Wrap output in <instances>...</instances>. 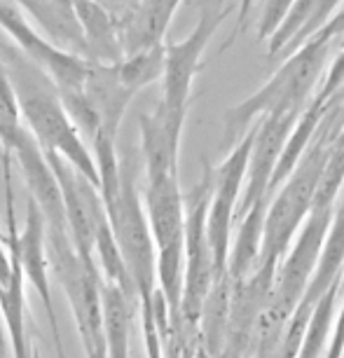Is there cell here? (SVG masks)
Wrapping results in <instances>:
<instances>
[{
	"instance_id": "1",
	"label": "cell",
	"mask_w": 344,
	"mask_h": 358,
	"mask_svg": "<svg viewBox=\"0 0 344 358\" xmlns=\"http://www.w3.org/2000/svg\"><path fill=\"white\" fill-rule=\"evenodd\" d=\"M0 57L15 85L22 122L38 141V145L45 152L64 157L78 173L99 187V166L94 152L87 148L83 131L73 122L52 80L15 47L0 45Z\"/></svg>"
},
{
	"instance_id": "2",
	"label": "cell",
	"mask_w": 344,
	"mask_h": 358,
	"mask_svg": "<svg viewBox=\"0 0 344 358\" xmlns=\"http://www.w3.org/2000/svg\"><path fill=\"white\" fill-rule=\"evenodd\" d=\"M333 52V43L323 38H312L291 57L283 59L279 71L253 92L251 96L232 106L222 117V141L237 145L251 131V127L262 117L272 115L302 113L307 103L316 96V85L323 80L326 64Z\"/></svg>"
},
{
	"instance_id": "3",
	"label": "cell",
	"mask_w": 344,
	"mask_h": 358,
	"mask_svg": "<svg viewBox=\"0 0 344 358\" xmlns=\"http://www.w3.org/2000/svg\"><path fill=\"white\" fill-rule=\"evenodd\" d=\"M113 234L122 251L124 265L129 269L138 295V309L143 328L159 326L155 314V297H157V246L152 239L150 220L145 213V201L136 185L131 162H122V183L110 206H106Z\"/></svg>"
},
{
	"instance_id": "4",
	"label": "cell",
	"mask_w": 344,
	"mask_h": 358,
	"mask_svg": "<svg viewBox=\"0 0 344 358\" xmlns=\"http://www.w3.org/2000/svg\"><path fill=\"white\" fill-rule=\"evenodd\" d=\"M335 143L316 134L312 145L302 155L300 164L288 176V180L276 194V199L267 208L265 241L258 265L281 267L286 253L291 251L295 236L314 211L319 187L326 173V166L333 155Z\"/></svg>"
},
{
	"instance_id": "5",
	"label": "cell",
	"mask_w": 344,
	"mask_h": 358,
	"mask_svg": "<svg viewBox=\"0 0 344 358\" xmlns=\"http://www.w3.org/2000/svg\"><path fill=\"white\" fill-rule=\"evenodd\" d=\"M145 213L157 246V288L164 295L171 319L180 316L185 286V220L187 206L180 192V178L155 176L145 178Z\"/></svg>"
},
{
	"instance_id": "6",
	"label": "cell",
	"mask_w": 344,
	"mask_h": 358,
	"mask_svg": "<svg viewBox=\"0 0 344 358\" xmlns=\"http://www.w3.org/2000/svg\"><path fill=\"white\" fill-rule=\"evenodd\" d=\"M213 194V166L204 164L199 183L192 187L187 197V220H185V286L180 302V321L197 330L201 307L211 290L218 265L208 241V206Z\"/></svg>"
},
{
	"instance_id": "7",
	"label": "cell",
	"mask_w": 344,
	"mask_h": 358,
	"mask_svg": "<svg viewBox=\"0 0 344 358\" xmlns=\"http://www.w3.org/2000/svg\"><path fill=\"white\" fill-rule=\"evenodd\" d=\"M12 155L3 152V178H5V211H8V241L15 246V251L22 262L26 281L36 288L45 307V314L50 319L52 337L57 344V351L64 349L62 333H59V321L54 314V302H52V262H50V236H47V220L40 206L29 197L26 201V218L24 227L17 229L15 218V194H12Z\"/></svg>"
},
{
	"instance_id": "8",
	"label": "cell",
	"mask_w": 344,
	"mask_h": 358,
	"mask_svg": "<svg viewBox=\"0 0 344 358\" xmlns=\"http://www.w3.org/2000/svg\"><path fill=\"white\" fill-rule=\"evenodd\" d=\"M0 31L17 45V50L31 64H36L52 80L59 96H73V94L85 92L94 64L80 54L66 52L54 45L12 0H0Z\"/></svg>"
},
{
	"instance_id": "9",
	"label": "cell",
	"mask_w": 344,
	"mask_h": 358,
	"mask_svg": "<svg viewBox=\"0 0 344 358\" xmlns=\"http://www.w3.org/2000/svg\"><path fill=\"white\" fill-rule=\"evenodd\" d=\"M227 15L229 5L225 0H208L201 5L199 22L190 36L178 43H166V66L159 99L162 103L176 108V110H190L192 87L204 66V54Z\"/></svg>"
},
{
	"instance_id": "10",
	"label": "cell",
	"mask_w": 344,
	"mask_h": 358,
	"mask_svg": "<svg viewBox=\"0 0 344 358\" xmlns=\"http://www.w3.org/2000/svg\"><path fill=\"white\" fill-rule=\"evenodd\" d=\"M255 127L232 145L227 157L213 166V194L208 206V241H211L218 272H225L229 265V251H232V222L237 220L239 201L244 194L248 159H251Z\"/></svg>"
},
{
	"instance_id": "11",
	"label": "cell",
	"mask_w": 344,
	"mask_h": 358,
	"mask_svg": "<svg viewBox=\"0 0 344 358\" xmlns=\"http://www.w3.org/2000/svg\"><path fill=\"white\" fill-rule=\"evenodd\" d=\"M333 218L335 208L314 206L312 215L302 225L291 251L286 253V258L281 262L274 290L293 309H298L300 302L305 300L309 283H312L316 269H319L323 248H326L330 227H333Z\"/></svg>"
},
{
	"instance_id": "12",
	"label": "cell",
	"mask_w": 344,
	"mask_h": 358,
	"mask_svg": "<svg viewBox=\"0 0 344 358\" xmlns=\"http://www.w3.org/2000/svg\"><path fill=\"white\" fill-rule=\"evenodd\" d=\"M298 117H300L298 113L272 115V117H262L253 124L255 136H253L246 185L239 201L237 218H241L246 211H251L255 204H262V201L269 199L276 166H279L281 155L286 150V143L291 138L295 124H298Z\"/></svg>"
},
{
	"instance_id": "13",
	"label": "cell",
	"mask_w": 344,
	"mask_h": 358,
	"mask_svg": "<svg viewBox=\"0 0 344 358\" xmlns=\"http://www.w3.org/2000/svg\"><path fill=\"white\" fill-rule=\"evenodd\" d=\"M185 120H187V110L169 108L162 101H157L152 113H143L138 117L145 178L178 173Z\"/></svg>"
},
{
	"instance_id": "14",
	"label": "cell",
	"mask_w": 344,
	"mask_h": 358,
	"mask_svg": "<svg viewBox=\"0 0 344 358\" xmlns=\"http://www.w3.org/2000/svg\"><path fill=\"white\" fill-rule=\"evenodd\" d=\"M85 99L94 115L99 117L101 129L110 136H117L122 120L127 115V108L134 101L136 94L129 92L122 85V80L117 76V64L113 66H92L89 80L85 85Z\"/></svg>"
},
{
	"instance_id": "15",
	"label": "cell",
	"mask_w": 344,
	"mask_h": 358,
	"mask_svg": "<svg viewBox=\"0 0 344 358\" xmlns=\"http://www.w3.org/2000/svg\"><path fill=\"white\" fill-rule=\"evenodd\" d=\"M33 24L66 52L85 57V36L80 26L76 0H12Z\"/></svg>"
},
{
	"instance_id": "16",
	"label": "cell",
	"mask_w": 344,
	"mask_h": 358,
	"mask_svg": "<svg viewBox=\"0 0 344 358\" xmlns=\"http://www.w3.org/2000/svg\"><path fill=\"white\" fill-rule=\"evenodd\" d=\"M76 12L85 36V59L96 66H113L124 59L122 31L103 5L94 0H76Z\"/></svg>"
},
{
	"instance_id": "17",
	"label": "cell",
	"mask_w": 344,
	"mask_h": 358,
	"mask_svg": "<svg viewBox=\"0 0 344 358\" xmlns=\"http://www.w3.org/2000/svg\"><path fill=\"white\" fill-rule=\"evenodd\" d=\"M232 293L234 281L229 269L218 272L208 297L201 307L199 316V347L211 358H225L227 354V335H229V316H232Z\"/></svg>"
},
{
	"instance_id": "18",
	"label": "cell",
	"mask_w": 344,
	"mask_h": 358,
	"mask_svg": "<svg viewBox=\"0 0 344 358\" xmlns=\"http://www.w3.org/2000/svg\"><path fill=\"white\" fill-rule=\"evenodd\" d=\"M183 0H143V5L122 26V45L127 54L166 43V33Z\"/></svg>"
},
{
	"instance_id": "19",
	"label": "cell",
	"mask_w": 344,
	"mask_h": 358,
	"mask_svg": "<svg viewBox=\"0 0 344 358\" xmlns=\"http://www.w3.org/2000/svg\"><path fill=\"white\" fill-rule=\"evenodd\" d=\"M267 208L269 204H255L251 211H246L239 220L237 239L232 241L229 251V276L232 281L248 279L258 269L260 255H262V241H265V222H267Z\"/></svg>"
},
{
	"instance_id": "20",
	"label": "cell",
	"mask_w": 344,
	"mask_h": 358,
	"mask_svg": "<svg viewBox=\"0 0 344 358\" xmlns=\"http://www.w3.org/2000/svg\"><path fill=\"white\" fill-rule=\"evenodd\" d=\"M101 300H103V337L108 358H129L131 323L138 302L120 286L106 281L101 288Z\"/></svg>"
},
{
	"instance_id": "21",
	"label": "cell",
	"mask_w": 344,
	"mask_h": 358,
	"mask_svg": "<svg viewBox=\"0 0 344 358\" xmlns=\"http://www.w3.org/2000/svg\"><path fill=\"white\" fill-rule=\"evenodd\" d=\"M164 66H166V43L127 54L122 62L117 64V76L127 90L138 94L141 90L157 83V80L162 83V78H164Z\"/></svg>"
},
{
	"instance_id": "22",
	"label": "cell",
	"mask_w": 344,
	"mask_h": 358,
	"mask_svg": "<svg viewBox=\"0 0 344 358\" xmlns=\"http://www.w3.org/2000/svg\"><path fill=\"white\" fill-rule=\"evenodd\" d=\"M293 3L295 0H267L265 10H262V15H260V22H258V40L260 43H267V40L274 36L276 29L281 26V22L286 19Z\"/></svg>"
},
{
	"instance_id": "23",
	"label": "cell",
	"mask_w": 344,
	"mask_h": 358,
	"mask_svg": "<svg viewBox=\"0 0 344 358\" xmlns=\"http://www.w3.org/2000/svg\"><path fill=\"white\" fill-rule=\"evenodd\" d=\"M94 3L103 5V8L110 12L115 19H117L120 31H122V26L129 22L134 15H136L138 8L143 5V0H94Z\"/></svg>"
},
{
	"instance_id": "24",
	"label": "cell",
	"mask_w": 344,
	"mask_h": 358,
	"mask_svg": "<svg viewBox=\"0 0 344 358\" xmlns=\"http://www.w3.org/2000/svg\"><path fill=\"white\" fill-rule=\"evenodd\" d=\"M316 36L323 38V40H328V43H333V45H335V40L344 38V5L335 12V17L330 19V22L323 26V29L316 33Z\"/></svg>"
},
{
	"instance_id": "25",
	"label": "cell",
	"mask_w": 344,
	"mask_h": 358,
	"mask_svg": "<svg viewBox=\"0 0 344 358\" xmlns=\"http://www.w3.org/2000/svg\"><path fill=\"white\" fill-rule=\"evenodd\" d=\"M253 8V0H239V12H237V26H234V33H232V38L225 40V45H222V50H225L227 45H232L234 40H237L241 33H244L246 29V24H248V12H251Z\"/></svg>"
},
{
	"instance_id": "26",
	"label": "cell",
	"mask_w": 344,
	"mask_h": 358,
	"mask_svg": "<svg viewBox=\"0 0 344 358\" xmlns=\"http://www.w3.org/2000/svg\"><path fill=\"white\" fill-rule=\"evenodd\" d=\"M12 272V253L8 246V239L0 234V281H5Z\"/></svg>"
},
{
	"instance_id": "27",
	"label": "cell",
	"mask_w": 344,
	"mask_h": 358,
	"mask_svg": "<svg viewBox=\"0 0 344 358\" xmlns=\"http://www.w3.org/2000/svg\"><path fill=\"white\" fill-rule=\"evenodd\" d=\"M194 358H211V356H208L201 347H197V356H194Z\"/></svg>"
},
{
	"instance_id": "28",
	"label": "cell",
	"mask_w": 344,
	"mask_h": 358,
	"mask_svg": "<svg viewBox=\"0 0 344 358\" xmlns=\"http://www.w3.org/2000/svg\"><path fill=\"white\" fill-rule=\"evenodd\" d=\"M33 358H40V354H38V349H36V354H33Z\"/></svg>"
},
{
	"instance_id": "29",
	"label": "cell",
	"mask_w": 344,
	"mask_h": 358,
	"mask_svg": "<svg viewBox=\"0 0 344 358\" xmlns=\"http://www.w3.org/2000/svg\"><path fill=\"white\" fill-rule=\"evenodd\" d=\"M59 358H66V356H59Z\"/></svg>"
}]
</instances>
